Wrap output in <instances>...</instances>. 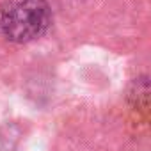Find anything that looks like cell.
<instances>
[{
	"instance_id": "1",
	"label": "cell",
	"mask_w": 151,
	"mask_h": 151,
	"mask_svg": "<svg viewBox=\"0 0 151 151\" xmlns=\"http://www.w3.org/2000/svg\"><path fill=\"white\" fill-rule=\"evenodd\" d=\"M52 14L46 0H11L0 13V27L7 39L27 43L46 32Z\"/></svg>"
}]
</instances>
